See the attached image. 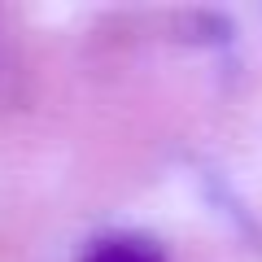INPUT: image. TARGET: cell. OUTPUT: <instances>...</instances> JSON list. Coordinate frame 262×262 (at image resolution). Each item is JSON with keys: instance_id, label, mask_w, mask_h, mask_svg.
<instances>
[{"instance_id": "1", "label": "cell", "mask_w": 262, "mask_h": 262, "mask_svg": "<svg viewBox=\"0 0 262 262\" xmlns=\"http://www.w3.org/2000/svg\"><path fill=\"white\" fill-rule=\"evenodd\" d=\"M83 262H162V253L153 249L149 241H131V236H118V241H101Z\"/></svg>"}]
</instances>
